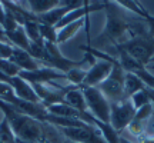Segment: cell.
<instances>
[{"mask_svg": "<svg viewBox=\"0 0 154 143\" xmlns=\"http://www.w3.org/2000/svg\"><path fill=\"white\" fill-rule=\"evenodd\" d=\"M104 9L107 11V19H106V26L103 32L99 34L97 43L107 44L110 43L113 46L127 42L128 39L137 36L134 30V22H128L126 17L119 13V6L116 2H106Z\"/></svg>", "mask_w": 154, "mask_h": 143, "instance_id": "1", "label": "cell"}, {"mask_svg": "<svg viewBox=\"0 0 154 143\" xmlns=\"http://www.w3.org/2000/svg\"><path fill=\"white\" fill-rule=\"evenodd\" d=\"M116 49L126 52L137 63L147 67L154 56V37H151L150 34H137L124 43L116 46Z\"/></svg>", "mask_w": 154, "mask_h": 143, "instance_id": "2", "label": "cell"}, {"mask_svg": "<svg viewBox=\"0 0 154 143\" xmlns=\"http://www.w3.org/2000/svg\"><path fill=\"white\" fill-rule=\"evenodd\" d=\"M124 77H126V72H124V69L120 66V63L117 60L113 65V70L109 75V77L101 84L97 86L99 90L109 99L110 103L121 102V100L126 99V94H124Z\"/></svg>", "mask_w": 154, "mask_h": 143, "instance_id": "3", "label": "cell"}, {"mask_svg": "<svg viewBox=\"0 0 154 143\" xmlns=\"http://www.w3.org/2000/svg\"><path fill=\"white\" fill-rule=\"evenodd\" d=\"M82 90L86 99L88 113L103 123H110L111 103L100 92L99 87H82Z\"/></svg>", "mask_w": 154, "mask_h": 143, "instance_id": "4", "label": "cell"}, {"mask_svg": "<svg viewBox=\"0 0 154 143\" xmlns=\"http://www.w3.org/2000/svg\"><path fill=\"white\" fill-rule=\"evenodd\" d=\"M136 112L137 110L133 106L130 99H124V100H121V102L111 103V110H110L111 127L120 135L131 123V120L134 119V116H136Z\"/></svg>", "mask_w": 154, "mask_h": 143, "instance_id": "5", "label": "cell"}, {"mask_svg": "<svg viewBox=\"0 0 154 143\" xmlns=\"http://www.w3.org/2000/svg\"><path fill=\"white\" fill-rule=\"evenodd\" d=\"M57 129H60L61 135L72 143H106L97 127L90 125L83 127H57Z\"/></svg>", "mask_w": 154, "mask_h": 143, "instance_id": "6", "label": "cell"}, {"mask_svg": "<svg viewBox=\"0 0 154 143\" xmlns=\"http://www.w3.org/2000/svg\"><path fill=\"white\" fill-rule=\"evenodd\" d=\"M119 60V59H117ZM114 62H109V60H101L97 59L96 63L87 70V75L84 77V82H83L82 87H97L99 84L104 82L106 79L109 77V75L113 70V65Z\"/></svg>", "mask_w": 154, "mask_h": 143, "instance_id": "7", "label": "cell"}, {"mask_svg": "<svg viewBox=\"0 0 154 143\" xmlns=\"http://www.w3.org/2000/svg\"><path fill=\"white\" fill-rule=\"evenodd\" d=\"M119 52V63H120V66L124 69V72H128V73H133V75H136L137 77H140L143 83L150 89H154V75L153 73H150V70L147 67L141 66L140 63L131 59L130 56L127 55L126 52H123V50H117Z\"/></svg>", "mask_w": 154, "mask_h": 143, "instance_id": "8", "label": "cell"}, {"mask_svg": "<svg viewBox=\"0 0 154 143\" xmlns=\"http://www.w3.org/2000/svg\"><path fill=\"white\" fill-rule=\"evenodd\" d=\"M19 76L22 77V79H24L30 84H49L50 82H54L57 79L66 80V75L64 73L56 70V69H51V67H46V66L38 67L37 70L20 72Z\"/></svg>", "mask_w": 154, "mask_h": 143, "instance_id": "9", "label": "cell"}, {"mask_svg": "<svg viewBox=\"0 0 154 143\" xmlns=\"http://www.w3.org/2000/svg\"><path fill=\"white\" fill-rule=\"evenodd\" d=\"M9 60H10L11 63H14L22 72L37 70L38 67H42V65H40L29 52L22 50V49H17V47L13 49V53H11Z\"/></svg>", "mask_w": 154, "mask_h": 143, "instance_id": "10", "label": "cell"}, {"mask_svg": "<svg viewBox=\"0 0 154 143\" xmlns=\"http://www.w3.org/2000/svg\"><path fill=\"white\" fill-rule=\"evenodd\" d=\"M64 103L69 106L74 107L79 112H88L87 105H86V99H84V94H83L82 87H76L73 86L66 92L64 94Z\"/></svg>", "mask_w": 154, "mask_h": 143, "instance_id": "11", "label": "cell"}, {"mask_svg": "<svg viewBox=\"0 0 154 143\" xmlns=\"http://www.w3.org/2000/svg\"><path fill=\"white\" fill-rule=\"evenodd\" d=\"M6 36H7L9 43H10L13 47H17V49L29 52V49H30V40H29L23 26H19L16 30H13L10 33H6Z\"/></svg>", "mask_w": 154, "mask_h": 143, "instance_id": "12", "label": "cell"}, {"mask_svg": "<svg viewBox=\"0 0 154 143\" xmlns=\"http://www.w3.org/2000/svg\"><path fill=\"white\" fill-rule=\"evenodd\" d=\"M147 86L143 83V80L137 77L133 73L126 72V77H124V94H126V99H130L131 96H134L136 93H138L140 90L146 89Z\"/></svg>", "mask_w": 154, "mask_h": 143, "instance_id": "13", "label": "cell"}, {"mask_svg": "<svg viewBox=\"0 0 154 143\" xmlns=\"http://www.w3.org/2000/svg\"><path fill=\"white\" fill-rule=\"evenodd\" d=\"M27 3L29 10L33 13L34 16H40L50 11L51 9H54L60 5V0H29Z\"/></svg>", "mask_w": 154, "mask_h": 143, "instance_id": "14", "label": "cell"}, {"mask_svg": "<svg viewBox=\"0 0 154 143\" xmlns=\"http://www.w3.org/2000/svg\"><path fill=\"white\" fill-rule=\"evenodd\" d=\"M84 23H86V19H82V20H77V22L72 23V24H67L64 27L59 29V30H57V44L66 43L67 40H70L72 37H74L77 34V32L84 26Z\"/></svg>", "mask_w": 154, "mask_h": 143, "instance_id": "15", "label": "cell"}, {"mask_svg": "<svg viewBox=\"0 0 154 143\" xmlns=\"http://www.w3.org/2000/svg\"><path fill=\"white\" fill-rule=\"evenodd\" d=\"M130 100H131L133 106L136 107V110H138L140 107H143L146 105H150V103H153L154 100V89H150V87L143 89V90H140L134 96H131Z\"/></svg>", "mask_w": 154, "mask_h": 143, "instance_id": "16", "label": "cell"}, {"mask_svg": "<svg viewBox=\"0 0 154 143\" xmlns=\"http://www.w3.org/2000/svg\"><path fill=\"white\" fill-rule=\"evenodd\" d=\"M87 67L84 66H77L73 67L66 73V80L72 86H76V87H82L83 82H84V77L87 75Z\"/></svg>", "mask_w": 154, "mask_h": 143, "instance_id": "17", "label": "cell"}, {"mask_svg": "<svg viewBox=\"0 0 154 143\" xmlns=\"http://www.w3.org/2000/svg\"><path fill=\"white\" fill-rule=\"evenodd\" d=\"M116 5L119 6L120 9H124V10L130 11L133 14H137L141 19H146L149 16V13L143 9V6L140 5L138 2H134V0H119V2H116Z\"/></svg>", "mask_w": 154, "mask_h": 143, "instance_id": "18", "label": "cell"}, {"mask_svg": "<svg viewBox=\"0 0 154 143\" xmlns=\"http://www.w3.org/2000/svg\"><path fill=\"white\" fill-rule=\"evenodd\" d=\"M0 143H17L16 135L6 117L0 122Z\"/></svg>", "mask_w": 154, "mask_h": 143, "instance_id": "19", "label": "cell"}, {"mask_svg": "<svg viewBox=\"0 0 154 143\" xmlns=\"http://www.w3.org/2000/svg\"><path fill=\"white\" fill-rule=\"evenodd\" d=\"M23 29H24V32H26L30 42H33V43H43V39L40 36V27H38L37 20L26 22L23 24Z\"/></svg>", "mask_w": 154, "mask_h": 143, "instance_id": "20", "label": "cell"}, {"mask_svg": "<svg viewBox=\"0 0 154 143\" xmlns=\"http://www.w3.org/2000/svg\"><path fill=\"white\" fill-rule=\"evenodd\" d=\"M38 27H40V36L43 39V42L57 44V30H56V27L47 26L43 23H38Z\"/></svg>", "mask_w": 154, "mask_h": 143, "instance_id": "21", "label": "cell"}, {"mask_svg": "<svg viewBox=\"0 0 154 143\" xmlns=\"http://www.w3.org/2000/svg\"><path fill=\"white\" fill-rule=\"evenodd\" d=\"M153 103H150V105H146L143 107H140V109L136 112V116H134V120H138V122H149V119L153 116Z\"/></svg>", "mask_w": 154, "mask_h": 143, "instance_id": "22", "label": "cell"}, {"mask_svg": "<svg viewBox=\"0 0 154 143\" xmlns=\"http://www.w3.org/2000/svg\"><path fill=\"white\" fill-rule=\"evenodd\" d=\"M13 46L9 43H5V42H0V59H5V60H9L10 59L11 53H13Z\"/></svg>", "mask_w": 154, "mask_h": 143, "instance_id": "23", "label": "cell"}, {"mask_svg": "<svg viewBox=\"0 0 154 143\" xmlns=\"http://www.w3.org/2000/svg\"><path fill=\"white\" fill-rule=\"evenodd\" d=\"M146 23H147V32L151 37H154V16H147L146 17Z\"/></svg>", "mask_w": 154, "mask_h": 143, "instance_id": "24", "label": "cell"}, {"mask_svg": "<svg viewBox=\"0 0 154 143\" xmlns=\"http://www.w3.org/2000/svg\"><path fill=\"white\" fill-rule=\"evenodd\" d=\"M11 92H13V90H11L10 86H7L6 83H2V82H0V99H3L6 94L11 93Z\"/></svg>", "mask_w": 154, "mask_h": 143, "instance_id": "25", "label": "cell"}, {"mask_svg": "<svg viewBox=\"0 0 154 143\" xmlns=\"http://www.w3.org/2000/svg\"><path fill=\"white\" fill-rule=\"evenodd\" d=\"M138 143H154V135H146L138 138Z\"/></svg>", "mask_w": 154, "mask_h": 143, "instance_id": "26", "label": "cell"}, {"mask_svg": "<svg viewBox=\"0 0 154 143\" xmlns=\"http://www.w3.org/2000/svg\"><path fill=\"white\" fill-rule=\"evenodd\" d=\"M5 20H6V9H5V6H3V3L0 2V24L2 26H3Z\"/></svg>", "mask_w": 154, "mask_h": 143, "instance_id": "27", "label": "cell"}, {"mask_svg": "<svg viewBox=\"0 0 154 143\" xmlns=\"http://www.w3.org/2000/svg\"><path fill=\"white\" fill-rule=\"evenodd\" d=\"M0 42H5V43H9V40H7V36H6V32L5 29H3V26L0 24ZM10 44V43H9Z\"/></svg>", "mask_w": 154, "mask_h": 143, "instance_id": "28", "label": "cell"}, {"mask_svg": "<svg viewBox=\"0 0 154 143\" xmlns=\"http://www.w3.org/2000/svg\"><path fill=\"white\" fill-rule=\"evenodd\" d=\"M149 66H154V56H153V57H151V60H150Z\"/></svg>", "mask_w": 154, "mask_h": 143, "instance_id": "29", "label": "cell"}]
</instances>
